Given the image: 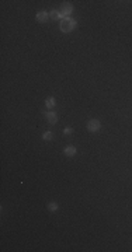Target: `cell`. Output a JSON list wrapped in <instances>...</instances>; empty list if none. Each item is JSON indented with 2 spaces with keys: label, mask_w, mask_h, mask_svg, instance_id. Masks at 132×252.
<instances>
[{
  "label": "cell",
  "mask_w": 132,
  "mask_h": 252,
  "mask_svg": "<svg viewBox=\"0 0 132 252\" xmlns=\"http://www.w3.org/2000/svg\"><path fill=\"white\" fill-rule=\"evenodd\" d=\"M76 25H77L76 20H73V18H70V17H65L63 20H61L59 30L62 32H65V34H67V32L73 31V30L76 28Z\"/></svg>",
  "instance_id": "6da1fadb"
},
{
  "label": "cell",
  "mask_w": 132,
  "mask_h": 252,
  "mask_svg": "<svg viewBox=\"0 0 132 252\" xmlns=\"http://www.w3.org/2000/svg\"><path fill=\"white\" fill-rule=\"evenodd\" d=\"M101 123H100L99 119H90L87 122V130L88 132H99Z\"/></svg>",
  "instance_id": "7a4b0ae2"
},
{
  "label": "cell",
  "mask_w": 132,
  "mask_h": 252,
  "mask_svg": "<svg viewBox=\"0 0 132 252\" xmlns=\"http://www.w3.org/2000/svg\"><path fill=\"white\" fill-rule=\"evenodd\" d=\"M72 10H73L72 4L66 1V3H63V4H62V7H61V10H59V11H61V14H62L63 17H67V16L72 13Z\"/></svg>",
  "instance_id": "3957f363"
},
{
  "label": "cell",
  "mask_w": 132,
  "mask_h": 252,
  "mask_svg": "<svg viewBox=\"0 0 132 252\" xmlns=\"http://www.w3.org/2000/svg\"><path fill=\"white\" fill-rule=\"evenodd\" d=\"M48 18H49V14H48L46 11H38V13H37V21H38V22L44 24V22L48 21Z\"/></svg>",
  "instance_id": "277c9868"
},
{
  "label": "cell",
  "mask_w": 132,
  "mask_h": 252,
  "mask_svg": "<svg viewBox=\"0 0 132 252\" xmlns=\"http://www.w3.org/2000/svg\"><path fill=\"white\" fill-rule=\"evenodd\" d=\"M45 118H46L48 123H51V125H55L56 122H58V115H56V112H46V114H45Z\"/></svg>",
  "instance_id": "5b68a950"
},
{
  "label": "cell",
  "mask_w": 132,
  "mask_h": 252,
  "mask_svg": "<svg viewBox=\"0 0 132 252\" xmlns=\"http://www.w3.org/2000/svg\"><path fill=\"white\" fill-rule=\"evenodd\" d=\"M63 153H65L66 157H73V156L76 154V147L75 146H67L65 150H63Z\"/></svg>",
  "instance_id": "8992f818"
},
{
  "label": "cell",
  "mask_w": 132,
  "mask_h": 252,
  "mask_svg": "<svg viewBox=\"0 0 132 252\" xmlns=\"http://www.w3.org/2000/svg\"><path fill=\"white\" fill-rule=\"evenodd\" d=\"M49 16H51V18L55 21V20H63L65 17L61 14V11H58V10H52L51 13H49Z\"/></svg>",
  "instance_id": "52a82bcc"
},
{
  "label": "cell",
  "mask_w": 132,
  "mask_h": 252,
  "mask_svg": "<svg viewBox=\"0 0 132 252\" xmlns=\"http://www.w3.org/2000/svg\"><path fill=\"white\" fill-rule=\"evenodd\" d=\"M45 105H46V108H49V109H52L54 106L56 105V101L54 97H49V98H46L45 100Z\"/></svg>",
  "instance_id": "ba28073f"
},
{
  "label": "cell",
  "mask_w": 132,
  "mask_h": 252,
  "mask_svg": "<svg viewBox=\"0 0 132 252\" xmlns=\"http://www.w3.org/2000/svg\"><path fill=\"white\" fill-rule=\"evenodd\" d=\"M48 210H49V211H56V210H58V205H56L55 202L48 203Z\"/></svg>",
  "instance_id": "9c48e42d"
},
{
  "label": "cell",
  "mask_w": 132,
  "mask_h": 252,
  "mask_svg": "<svg viewBox=\"0 0 132 252\" xmlns=\"http://www.w3.org/2000/svg\"><path fill=\"white\" fill-rule=\"evenodd\" d=\"M52 136H54V133L48 130V132H45L44 135H42V139H44V140H51V139H52Z\"/></svg>",
  "instance_id": "30bf717a"
},
{
  "label": "cell",
  "mask_w": 132,
  "mask_h": 252,
  "mask_svg": "<svg viewBox=\"0 0 132 252\" xmlns=\"http://www.w3.org/2000/svg\"><path fill=\"white\" fill-rule=\"evenodd\" d=\"M72 132H73V130H72V127H66L65 130H63V133H65V135H70Z\"/></svg>",
  "instance_id": "8fae6325"
}]
</instances>
